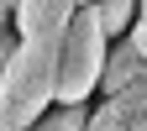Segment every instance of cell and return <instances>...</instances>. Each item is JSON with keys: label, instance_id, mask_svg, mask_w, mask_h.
I'll use <instances>...</instances> for the list:
<instances>
[{"label": "cell", "instance_id": "obj_1", "mask_svg": "<svg viewBox=\"0 0 147 131\" xmlns=\"http://www.w3.org/2000/svg\"><path fill=\"white\" fill-rule=\"evenodd\" d=\"M105 52H110V37L100 32L95 5L74 11V26H68V42H63V63H58V105H79V110L95 105L100 73H105Z\"/></svg>", "mask_w": 147, "mask_h": 131}, {"label": "cell", "instance_id": "obj_2", "mask_svg": "<svg viewBox=\"0 0 147 131\" xmlns=\"http://www.w3.org/2000/svg\"><path fill=\"white\" fill-rule=\"evenodd\" d=\"M147 116V79L121 89V95H100L89 105V121L84 131H137V121Z\"/></svg>", "mask_w": 147, "mask_h": 131}, {"label": "cell", "instance_id": "obj_3", "mask_svg": "<svg viewBox=\"0 0 147 131\" xmlns=\"http://www.w3.org/2000/svg\"><path fill=\"white\" fill-rule=\"evenodd\" d=\"M147 79V63L137 58V47L126 42H110V52H105V73H100V95H121V89H131V84H142ZM95 95V100H100Z\"/></svg>", "mask_w": 147, "mask_h": 131}, {"label": "cell", "instance_id": "obj_4", "mask_svg": "<svg viewBox=\"0 0 147 131\" xmlns=\"http://www.w3.org/2000/svg\"><path fill=\"white\" fill-rule=\"evenodd\" d=\"M137 5L142 0H95V16H100V32L110 42L131 37V21H137Z\"/></svg>", "mask_w": 147, "mask_h": 131}, {"label": "cell", "instance_id": "obj_5", "mask_svg": "<svg viewBox=\"0 0 147 131\" xmlns=\"http://www.w3.org/2000/svg\"><path fill=\"white\" fill-rule=\"evenodd\" d=\"M84 121H89V110H79V105H53L32 131H84Z\"/></svg>", "mask_w": 147, "mask_h": 131}, {"label": "cell", "instance_id": "obj_6", "mask_svg": "<svg viewBox=\"0 0 147 131\" xmlns=\"http://www.w3.org/2000/svg\"><path fill=\"white\" fill-rule=\"evenodd\" d=\"M126 42H131V47H137V58L147 63V0L137 5V21H131V37H126Z\"/></svg>", "mask_w": 147, "mask_h": 131}, {"label": "cell", "instance_id": "obj_7", "mask_svg": "<svg viewBox=\"0 0 147 131\" xmlns=\"http://www.w3.org/2000/svg\"><path fill=\"white\" fill-rule=\"evenodd\" d=\"M16 58V32L5 26V32H0V73H5V63Z\"/></svg>", "mask_w": 147, "mask_h": 131}, {"label": "cell", "instance_id": "obj_8", "mask_svg": "<svg viewBox=\"0 0 147 131\" xmlns=\"http://www.w3.org/2000/svg\"><path fill=\"white\" fill-rule=\"evenodd\" d=\"M74 5H79V11H84V5H95V0H74Z\"/></svg>", "mask_w": 147, "mask_h": 131}, {"label": "cell", "instance_id": "obj_9", "mask_svg": "<svg viewBox=\"0 0 147 131\" xmlns=\"http://www.w3.org/2000/svg\"><path fill=\"white\" fill-rule=\"evenodd\" d=\"M137 131H147V116H142V121H137Z\"/></svg>", "mask_w": 147, "mask_h": 131}]
</instances>
